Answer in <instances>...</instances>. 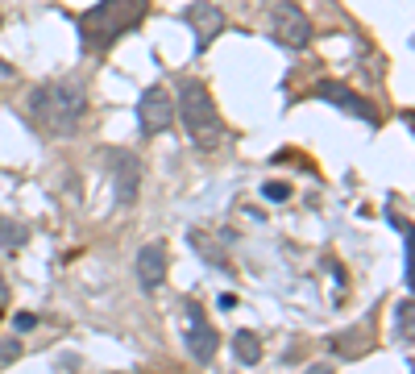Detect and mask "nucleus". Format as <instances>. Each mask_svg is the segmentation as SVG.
Instances as JSON below:
<instances>
[{"mask_svg":"<svg viewBox=\"0 0 415 374\" xmlns=\"http://www.w3.org/2000/svg\"><path fill=\"white\" fill-rule=\"evenodd\" d=\"M29 113L50 137H71L88 117V92L79 79H50L29 92Z\"/></svg>","mask_w":415,"mask_h":374,"instance_id":"nucleus-1","label":"nucleus"},{"mask_svg":"<svg viewBox=\"0 0 415 374\" xmlns=\"http://www.w3.org/2000/svg\"><path fill=\"white\" fill-rule=\"evenodd\" d=\"M146 13H149V0H96L75 21L79 25V42H83L88 54L117 46L125 33H133L137 25L146 21Z\"/></svg>","mask_w":415,"mask_h":374,"instance_id":"nucleus-2","label":"nucleus"},{"mask_svg":"<svg viewBox=\"0 0 415 374\" xmlns=\"http://www.w3.org/2000/svg\"><path fill=\"white\" fill-rule=\"evenodd\" d=\"M174 117L183 121L187 129V142L204 154H212V150L224 146V121H220V108L212 92H208V83H199V79H183L179 83V104H174Z\"/></svg>","mask_w":415,"mask_h":374,"instance_id":"nucleus-3","label":"nucleus"},{"mask_svg":"<svg viewBox=\"0 0 415 374\" xmlns=\"http://www.w3.org/2000/svg\"><path fill=\"white\" fill-rule=\"evenodd\" d=\"M270 33H274L278 46L308 50V42H312V17H308L295 0H278V4L270 9Z\"/></svg>","mask_w":415,"mask_h":374,"instance_id":"nucleus-4","label":"nucleus"},{"mask_svg":"<svg viewBox=\"0 0 415 374\" xmlns=\"http://www.w3.org/2000/svg\"><path fill=\"white\" fill-rule=\"evenodd\" d=\"M183 341H187V353L196 358L199 366H212L220 337H216V328H212V321H208V312L199 308L196 299H187V308H183Z\"/></svg>","mask_w":415,"mask_h":374,"instance_id":"nucleus-5","label":"nucleus"},{"mask_svg":"<svg viewBox=\"0 0 415 374\" xmlns=\"http://www.w3.org/2000/svg\"><path fill=\"white\" fill-rule=\"evenodd\" d=\"M108 175H112V192H117V204L129 208L137 199V187H142V158L133 150H108Z\"/></svg>","mask_w":415,"mask_h":374,"instance_id":"nucleus-6","label":"nucleus"},{"mask_svg":"<svg viewBox=\"0 0 415 374\" xmlns=\"http://www.w3.org/2000/svg\"><path fill=\"white\" fill-rule=\"evenodd\" d=\"M171 121H174V96L162 83L146 88L142 100H137V125H142V133L146 137H158L162 129H171Z\"/></svg>","mask_w":415,"mask_h":374,"instance_id":"nucleus-7","label":"nucleus"},{"mask_svg":"<svg viewBox=\"0 0 415 374\" xmlns=\"http://www.w3.org/2000/svg\"><path fill=\"white\" fill-rule=\"evenodd\" d=\"M133 271H137V283L142 291H158L171 274V246L167 241H146L133 258Z\"/></svg>","mask_w":415,"mask_h":374,"instance_id":"nucleus-8","label":"nucleus"},{"mask_svg":"<svg viewBox=\"0 0 415 374\" xmlns=\"http://www.w3.org/2000/svg\"><path fill=\"white\" fill-rule=\"evenodd\" d=\"M183 21L196 29V50H208L224 33V13H220V4H212V0H191L183 9Z\"/></svg>","mask_w":415,"mask_h":374,"instance_id":"nucleus-9","label":"nucleus"},{"mask_svg":"<svg viewBox=\"0 0 415 374\" xmlns=\"http://www.w3.org/2000/svg\"><path fill=\"white\" fill-rule=\"evenodd\" d=\"M316 96H320V100H328V104H337V108H345L349 117H362V121L378 125V113L369 108V100H366V96H357V92H353V88H345V83H320Z\"/></svg>","mask_w":415,"mask_h":374,"instance_id":"nucleus-10","label":"nucleus"},{"mask_svg":"<svg viewBox=\"0 0 415 374\" xmlns=\"http://www.w3.org/2000/svg\"><path fill=\"white\" fill-rule=\"evenodd\" d=\"M233 349H237V358H241L245 366H258V362H262V341H258V333H253V328L233 333Z\"/></svg>","mask_w":415,"mask_h":374,"instance_id":"nucleus-11","label":"nucleus"},{"mask_svg":"<svg viewBox=\"0 0 415 374\" xmlns=\"http://www.w3.org/2000/svg\"><path fill=\"white\" fill-rule=\"evenodd\" d=\"M187 241H191V246H196V249H204V254L212 258V266H220V271H228V266H233V262L224 258V249H220L216 241H212V237L204 233V229H191V233H187Z\"/></svg>","mask_w":415,"mask_h":374,"instance_id":"nucleus-12","label":"nucleus"},{"mask_svg":"<svg viewBox=\"0 0 415 374\" xmlns=\"http://www.w3.org/2000/svg\"><path fill=\"white\" fill-rule=\"evenodd\" d=\"M29 241V229L21 221H9V217H0V249H21Z\"/></svg>","mask_w":415,"mask_h":374,"instance_id":"nucleus-13","label":"nucleus"},{"mask_svg":"<svg viewBox=\"0 0 415 374\" xmlns=\"http://www.w3.org/2000/svg\"><path fill=\"white\" fill-rule=\"evenodd\" d=\"M394 324H399L394 333H399L403 341H411V299H403V303H399V316H394Z\"/></svg>","mask_w":415,"mask_h":374,"instance_id":"nucleus-14","label":"nucleus"},{"mask_svg":"<svg viewBox=\"0 0 415 374\" xmlns=\"http://www.w3.org/2000/svg\"><path fill=\"white\" fill-rule=\"evenodd\" d=\"M17 358H21V346H17L13 337H9V341H0V366H13Z\"/></svg>","mask_w":415,"mask_h":374,"instance_id":"nucleus-15","label":"nucleus"},{"mask_svg":"<svg viewBox=\"0 0 415 374\" xmlns=\"http://www.w3.org/2000/svg\"><path fill=\"white\" fill-rule=\"evenodd\" d=\"M266 196L274 199V204H283V199L291 196V187H287V183H266Z\"/></svg>","mask_w":415,"mask_h":374,"instance_id":"nucleus-16","label":"nucleus"},{"mask_svg":"<svg viewBox=\"0 0 415 374\" xmlns=\"http://www.w3.org/2000/svg\"><path fill=\"white\" fill-rule=\"evenodd\" d=\"M13 324H17V333H29V328L38 324V316H33V312H17V316H13Z\"/></svg>","mask_w":415,"mask_h":374,"instance_id":"nucleus-17","label":"nucleus"},{"mask_svg":"<svg viewBox=\"0 0 415 374\" xmlns=\"http://www.w3.org/2000/svg\"><path fill=\"white\" fill-rule=\"evenodd\" d=\"M308 374H332V366H324V362H320V366H312Z\"/></svg>","mask_w":415,"mask_h":374,"instance_id":"nucleus-18","label":"nucleus"},{"mask_svg":"<svg viewBox=\"0 0 415 374\" xmlns=\"http://www.w3.org/2000/svg\"><path fill=\"white\" fill-rule=\"evenodd\" d=\"M4 299H9V287H4V279H0V308H4Z\"/></svg>","mask_w":415,"mask_h":374,"instance_id":"nucleus-19","label":"nucleus"},{"mask_svg":"<svg viewBox=\"0 0 415 374\" xmlns=\"http://www.w3.org/2000/svg\"><path fill=\"white\" fill-rule=\"evenodd\" d=\"M0 25H4V21H0Z\"/></svg>","mask_w":415,"mask_h":374,"instance_id":"nucleus-20","label":"nucleus"}]
</instances>
